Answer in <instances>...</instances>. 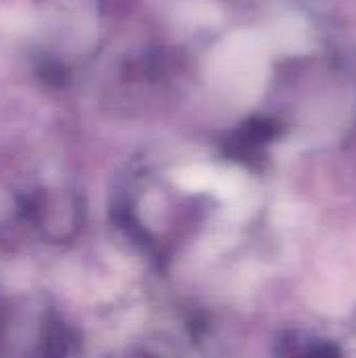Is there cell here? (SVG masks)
<instances>
[{
  "label": "cell",
  "mask_w": 356,
  "mask_h": 358,
  "mask_svg": "<svg viewBox=\"0 0 356 358\" xmlns=\"http://www.w3.org/2000/svg\"><path fill=\"white\" fill-rule=\"evenodd\" d=\"M174 180L180 189L197 193V191H212L216 180V170L208 166H189L174 174Z\"/></svg>",
  "instance_id": "1"
}]
</instances>
